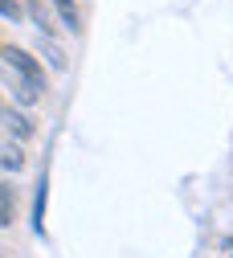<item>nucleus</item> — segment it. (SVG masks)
<instances>
[{
  "mask_svg": "<svg viewBox=\"0 0 233 258\" xmlns=\"http://www.w3.org/2000/svg\"><path fill=\"white\" fill-rule=\"evenodd\" d=\"M0 57H5V66H9L21 82H29L37 94H45V70H41V61L33 57L29 49H21V45H0Z\"/></svg>",
  "mask_w": 233,
  "mask_h": 258,
  "instance_id": "1",
  "label": "nucleus"
},
{
  "mask_svg": "<svg viewBox=\"0 0 233 258\" xmlns=\"http://www.w3.org/2000/svg\"><path fill=\"white\" fill-rule=\"evenodd\" d=\"M21 13L33 21V29H37L41 37H53V17L45 9V0H29V5H21Z\"/></svg>",
  "mask_w": 233,
  "mask_h": 258,
  "instance_id": "2",
  "label": "nucleus"
},
{
  "mask_svg": "<svg viewBox=\"0 0 233 258\" xmlns=\"http://www.w3.org/2000/svg\"><path fill=\"white\" fill-rule=\"evenodd\" d=\"M0 123H5V132H9L13 140H29V136H33V123H29L21 111H0Z\"/></svg>",
  "mask_w": 233,
  "mask_h": 258,
  "instance_id": "3",
  "label": "nucleus"
},
{
  "mask_svg": "<svg viewBox=\"0 0 233 258\" xmlns=\"http://www.w3.org/2000/svg\"><path fill=\"white\" fill-rule=\"evenodd\" d=\"M45 197H49V176H41L37 197H33V234H41V230H45Z\"/></svg>",
  "mask_w": 233,
  "mask_h": 258,
  "instance_id": "4",
  "label": "nucleus"
},
{
  "mask_svg": "<svg viewBox=\"0 0 233 258\" xmlns=\"http://www.w3.org/2000/svg\"><path fill=\"white\" fill-rule=\"evenodd\" d=\"M13 217H17V188L13 184H0V225H13Z\"/></svg>",
  "mask_w": 233,
  "mask_h": 258,
  "instance_id": "5",
  "label": "nucleus"
},
{
  "mask_svg": "<svg viewBox=\"0 0 233 258\" xmlns=\"http://www.w3.org/2000/svg\"><path fill=\"white\" fill-rule=\"evenodd\" d=\"M53 13L61 17V25L70 29V33H78V9H74V0H49Z\"/></svg>",
  "mask_w": 233,
  "mask_h": 258,
  "instance_id": "6",
  "label": "nucleus"
},
{
  "mask_svg": "<svg viewBox=\"0 0 233 258\" xmlns=\"http://www.w3.org/2000/svg\"><path fill=\"white\" fill-rule=\"evenodd\" d=\"M9 90H13V99H17L21 107H29V103H37V99H41V94L33 90L29 82H21V78H13V82H9Z\"/></svg>",
  "mask_w": 233,
  "mask_h": 258,
  "instance_id": "7",
  "label": "nucleus"
},
{
  "mask_svg": "<svg viewBox=\"0 0 233 258\" xmlns=\"http://www.w3.org/2000/svg\"><path fill=\"white\" fill-rule=\"evenodd\" d=\"M0 164H5L9 172H21V168H25V156H21V148H17V144H5V148H0Z\"/></svg>",
  "mask_w": 233,
  "mask_h": 258,
  "instance_id": "8",
  "label": "nucleus"
},
{
  "mask_svg": "<svg viewBox=\"0 0 233 258\" xmlns=\"http://www.w3.org/2000/svg\"><path fill=\"white\" fill-rule=\"evenodd\" d=\"M41 49H45V57H49V66H53V70H65V66H70V61H65V53H61V49H57L49 37L41 41Z\"/></svg>",
  "mask_w": 233,
  "mask_h": 258,
  "instance_id": "9",
  "label": "nucleus"
},
{
  "mask_svg": "<svg viewBox=\"0 0 233 258\" xmlns=\"http://www.w3.org/2000/svg\"><path fill=\"white\" fill-rule=\"evenodd\" d=\"M0 17H5V21H13V25H17V21L25 17V13H21V5H17V0H0Z\"/></svg>",
  "mask_w": 233,
  "mask_h": 258,
  "instance_id": "10",
  "label": "nucleus"
},
{
  "mask_svg": "<svg viewBox=\"0 0 233 258\" xmlns=\"http://www.w3.org/2000/svg\"><path fill=\"white\" fill-rule=\"evenodd\" d=\"M229 258H233V254H229Z\"/></svg>",
  "mask_w": 233,
  "mask_h": 258,
  "instance_id": "11",
  "label": "nucleus"
}]
</instances>
